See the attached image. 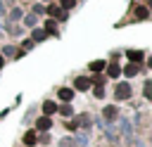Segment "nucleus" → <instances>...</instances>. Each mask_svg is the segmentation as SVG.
Returning a JSON list of instances; mask_svg holds the SVG:
<instances>
[{"instance_id": "6", "label": "nucleus", "mask_w": 152, "mask_h": 147, "mask_svg": "<svg viewBox=\"0 0 152 147\" xmlns=\"http://www.w3.org/2000/svg\"><path fill=\"white\" fill-rule=\"evenodd\" d=\"M119 74H121V66H119L116 62H112V64H107V76H109V78H116Z\"/></svg>"}, {"instance_id": "7", "label": "nucleus", "mask_w": 152, "mask_h": 147, "mask_svg": "<svg viewBox=\"0 0 152 147\" xmlns=\"http://www.w3.org/2000/svg\"><path fill=\"white\" fill-rule=\"evenodd\" d=\"M55 111H57V102H52V100L43 102V114H45V116H50V114H55Z\"/></svg>"}, {"instance_id": "14", "label": "nucleus", "mask_w": 152, "mask_h": 147, "mask_svg": "<svg viewBox=\"0 0 152 147\" xmlns=\"http://www.w3.org/2000/svg\"><path fill=\"white\" fill-rule=\"evenodd\" d=\"M59 7L62 9H71V7H76V0H59Z\"/></svg>"}, {"instance_id": "1", "label": "nucleus", "mask_w": 152, "mask_h": 147, "mask_svg": "<svg viewBox=\"0 0 152 147\" xmlns=\"http://www.w3.org/2000/svg\"><path fill=\"white\" fill-rule=\"evenodd\" d=\"M131 92H133V88H131L128 81H121V83L114 88V97H116V100H131Z\"/></svg>"}, {"instance_id": "2", "label": "nucleus", "mask_w": 152, "mask_h": 147, "mask_svg": "<svg viewBox=\"0 0 152 147\" xmlns=\"http://www.w3.org/2000/svg\"><path fill=\"white\" fill-rule=\"evenodd\" d=\"M45 12L50 14V19H62V17H64V9H62L59 5H48Z\"/></svg>"}, {"instance_id": "5", "label": "nucleus", "mask_w": 152, "mask_h": 147, "mask_svg": "<svg viewBox=\"0 0 152 147\" xmlns=\"http://www.w3.org/2000/svg\"><path fill=\"white\" fill-rule=\"evenodd\" d=\"M57 95H59V100H64V102H71V100H74V90H71V88H59Z\"/></svg>"}, {"instance_id": "19", "label": "nucleus", "mask_w": 152, "mask_h": 147, "mask_svg": "<svg viewBox=\"0 0 152 147\" xmlns=\"http://www.w3.org/2000/svg\"><path fill=\"white\" fill-rule=\"evenodd\" d=\"M2 66H5V57L0 55V69H2Z\"/></svg>"}, {"instance_id": "12", "label": "nucleus", "mask_w": 152, "mask_h": 147, "mask_svg": "<svg viewBox=\"0 0 152 147\" xmlns=\"http://www.w3.org/2000/svg\"><path fill=\"white\" fill-rule=\"evenodd\" d=\"M104 66H107V64H104L102 59H95V62H90V71H95V74H97V71H102Z\"/></svg>"}, {"instance_id": "8", "label": "nucleus", "mask_w": 152, "mask_h": 147, "mask_svg": "<svg viewBox=\"0 0 152 147\" xmlns=\"http://www.w3.org/2000/svg\"><path fill=\"white\" fill-rule=\"evenodd\" d=\"M36 142H38V133H36V130H28V133L24 135V145H28V147H33Z\"/></svg>"}, {"instance_id": "3", "label": "nucleus", "mask_w": 152, "mask_h": 147, "mask_svg": "<svg viewBox=\"0 0 152 147\" xmlns=\"http://www.w3.org/2000/svg\"><path fill=\"white\" fill-rule=\"evenodd\" d=\"M74 88H76V90H88V88H90V78H86V76H78V78L74 81Z\"/></svg>"}, {"instance_id": "9", "label": "nucleus", "mask_w": 152, "mask_h": 147, "mask_svg": "<svg viewBox=\"0 0 152 147\" xmlns=\"http://www.w3.org/2000/svg\"><path fill=\"white\" fill-rule=\"evenodd\" d=\"M50 126H52V121H50L48 116H40V119H38V123H36V128H38V130H48Z\"/></svg>"}, {"instance_id": "11", "label": "nucleus", "mask_w": 152, "mask_h": 147, "mask_svg": "<svg viewBox=\"0 0 152 147\" xmlns=\"http://www.w3.org/2000/svg\"><path fill=\"white\" fill-rule=\"evenodd\" d=\"M124 74H126L128 78H133V76L138 74V64H126V66H124Z\"/></svg>"}, {"instance_id": "10", "label": "nucleus", "mask_w": 152, "mask_h": 147, "mask_svg": "<svg viewBox=\"0 0 152 147\" xmlns=\"http://www.w3.org/2000/svg\"><path fill=\"white\" fill-rule=\"evenodd\" d=\"M45 33H50V36H57V26H55V19H48V21H45Z\"/></svg>"}, {"instance_id": "4", "label": "nucleus", "mask_w": 152, "mask_h": 147, "mask_svg": "<svg viewBox=\"0 0 152 147\" xmlns=\"http://www.w3.org/2000/svg\"><path fill=\"white\" fill-rule=\"evenodd\" d=\"M126 57L131 59V64H138V62H142V57H145V55H142L140 50H128V52H126Z\"/></svg>"}, {"instance_id": "18", "label": "nucleus", "mask_w": 152, "mask_h": 147, "mask_svg": "<svg viewBox=\"0 0 152 147\" xmlns=\"http://www.w3.org/2000/svg\"><path fill=\"white\" fill-rule=\"evenodd\" d=\"M93 85L102 88V85H104V78H102V76H95V78H93Z\"/></svg>"}, {"instance_id": "15", "label": "nucleus", "mask_w": 152, "mask_h": 147, "mask_svg": "<svg viewBox=\"0 0 152 147\" xmlns=\"http://www.w3.org/2000/svg\"><path fill=\"white\" fill-rule=\"evenodd\" d=\"M104 116H107V119H114V116H116V107H112V104L104 107Z\"/></svg>"}, {"instance_id": "16", "label": "nucleus", "mask_w": 152, "mask_h": 147, "mask_svg": "<svg viewBox=\"0 0 152 147\" xmlns=\"http://www.w3.org/2000/svg\"><path fill=\"white\" fill-rule=\"evenodd\" d=\"M57 111H59L62 116H71V107H69V104H64V107H57Z\"/></svg>"}, {"instance_id": "17", "label": "nucleus", "mask_w": 152, "mask_h": 147, "mask_svg": "<svg viewBox=\"0 0 152 147\" xmlns=\"http://www.w3.org/2000/svg\"><path fill=\"white\" fill-rule=\"evenodd\" d=\"M45 36H48V33H45V31H40V28H36V31H33V40H43Z\"/></svg>"}, {"instance_id": "13", "label": "nucleus", "mask_w": 152, "mask_h": 147, "mask_svg": "<svg viewBox=\"0 0 152 147\" xmlns=\"http://www.w3.org/2000/svg\"><path fill=\"white\" fill-rule=\"evenodd\" d=\"M147 14H150V12H147V7H145V5H140V7L135 9V17H138V19H147Z\"/></svg>"}]
</instances>
